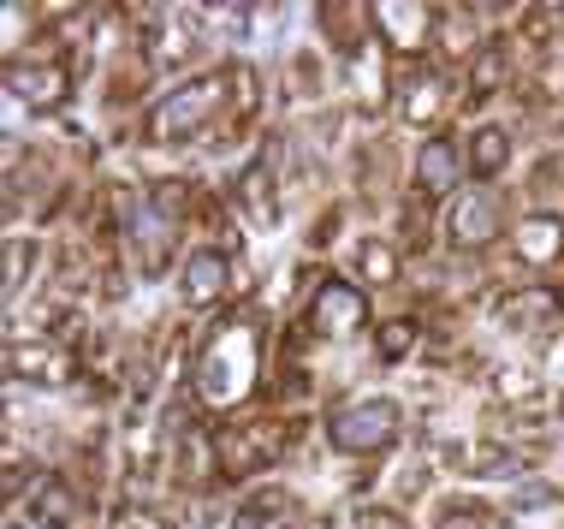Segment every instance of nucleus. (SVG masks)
<instances>
[{
	"instance_id": "9d476101",
	"label": "nucleus",
	"mask_w": 564,
	"mask_h": 529,
	"mask_svg": "<svg viewBox=\"0 0 564 529\" xmlns=\"http://www.w3.org/2000/svg\"><path fill=\"white\" fill-rule=\"evenodd\" d=\"M506 233H511V220H506V208H499L494 191H464V196L446 208V245H452L457 256L494 250Z\"/></svg>"
},
{
	"instance_id": "cd10ccee",
	"label": "nucleus",
	"mask_w": 564,
	"mask_h": 529,
	"mask_svg": "<svg viewBox=\"0 0 564 529\" xmlns=\"http://www.w3.org/2000/svg\"><path fill=\"white\" fill-rule=\"evenodd\" d=\"M292 89L303 101H322V89H327V66H322V54H292Z\"/></svg>"
},
{
	"instance_id": "39448f33",
	"label": "nucleus",
	"mask_w": 564,
	"mask_h": 529,
	"mask_svg": "<svg viewBox=\"0 0 564 529\" xmlns=\"http://www.w3.org/2000/svg\"><path fill=\"white\" fill-rule=\"evenodd\" d=\"M280 452H285V422L280 417H250V422H232V429L215 434V471H220V482H250V476H262Z\"/></svg>"
},
{
	"instance_id": "423d86ee",
	"label": "nucleus",
	"mask_w": 564,
	"mask_h": 529,
	"mask_svg": "<svg viewBox=\"0 0 564 529\" xmlns=\"http://www.w3.org/2000/svg\"><path fill=\"white\" fill-rule=\"evenodd\" d=\"M7 375L19 387H36V392H66L78 387L84 363L66 339H48V334H12L7 345Z\"/></svg>"
},
{
	"instance_id": "f8f14e48",
	"label": "nucleus",
	"mask_w": 564,
	"mask_h": 529,
	"mask_svg": "<svg viewBox=\"0 0 564 529\" xmlns=\"http://www.w3.org/2000/svg\"><path fill=\"white\" fill-rule=\"evenodd\" d=\"M375 36L387 42L392 54L422 60L440 36V7H410V0H380L375 7Z\"/></svg>"
},
{
	"instance_id": "f257e3e1",
	"label": "nucleus",
	"mask_w": 564,
	"mask_h": 529,
	"mask_svg": "<svg viewBox=\"0 0 564 529\" xmlns=\"http://www.w3.org/2000/svg\"><path fill=\"white\" fill-rule=\"evenodd\" d=\"M262 381V315L256 310H232L215 334L196 352V404L203 411H238L243 399Z\"/></svg>"
},
{
	"instance_id": "6ab92c4d",
	"label": "nucleus",
	"mask_w": 564,
	"mask_h": 529,
	"mask_svg": "<svg viewBox=\"0 0 564 529\" xmlns=\"http://www.w3.org/2000/svg\"><path fill=\"white\" fill-rule=\"evenodd\" d=\"M558 315H564L558 292H541V285H529V292H506V304H494V322L506 327V334H529V339H546Z\"/></svg>"
},
{
	"instance_id": "72a5a7b5",
	"label": "nucleus",
	"mask_w": 564,
	"mask_h": 529,
	"mask_svg": "<svg viewBox=\"0 0 564 529\" xmlns=\"http://www.w3.org/2000/svg\"><path fill=\"white\" fill-rule=\"evenodd\" d=\"M7 529H30V523H24V518H12V523H7Z\"/></svg>"
},
{
	"instance_id": "ddd939ff",
	"label": "nucleus",
	"mask_w": 564,
	"mask_h": 529,
	"mask_svg": "<svg viewBox=\"0 0 564 529\" xmlns=\"http://www.w3.org/2000/svg\"><path fill=\"white\" fill-rule=\"evenodd\" d=\"M178 298H185V310L226 304V298H232V250L196 245L185 262H178Z\"/></svg>"
},
{
	"instance_id": "dca6fc26",
	"label": "nucleus",
	"mask_w": 564,
	"mask_h": 529,
	"mask_svg": "<svg viewBox=\"0 0 564 529\" xmlns=\"http://www.w3.org/2000/svg\"><path fill=\"white\" fill-rule=\"evenodd\" d=\"M399 119L404 126H440L452 108V78L440 66H410L404 78H399Z\"/></svg>"
},
{
	"instance_id": "bb28decb",
	"label": "nucleus",
	"mask_w": 564,
	"mask_h": 529,
	"mask_svg": "<svg viewBox=\"0 0 564 529\" xmlns=\"http://www.w3.org/2000/svg\"><path fill=\"white\" fill-rule=\"evenodd\" d=\"M434 529H506V511L487 506V500H452L434 518Z\"/></svg>"
},
{
	"instance_id": "aec40b11",
	"label": "nucleus",
	"mask_w": 564,
	"mask_h": 529,
	"mask_svg": "<svg viewBox=\"0 0 564 529\" xmlns=\"http://www.w3.org/2000/svg\"><path fill=\"white\" fill-rule=\"evenodd\" d=\"M350 274H357L362 292H387V285H399V274H404V250L392 245V238H357V245H350Z\"/></svg>"
},
{
	"instance_id": "7c9ffc66",
	"label": "nucleus",
	"mask_w": 564,
	"mask_h": 529,
	"mask_svg": "<svg viewBox=\"0 0 564 529\" xmlns=\"http://www.w3.org/2000/svg\"><path fill=\"white\" fill-rule=\"evenodd\" d=\"M113 529H166V518H161V511H149V506H126L113 518Z\"/></svg>"
},
{
	"instance_id": "a211bd4d",
	"label": "nucleus",
	"mask_w": 564,
	"mask_h": 529,
	"mask_svg": "<svg viewBox=\"0 0 564 529\" xmlns=\"http://www.w3.org/2000/svg\"><path fill=\"white\" fill-rule=\"evenodd\" d=\"M84 518V494L72 488V476H42L24 494V523L30 529H78Z\"/></svg>"
},
{
	"instance_id": "9b49d317",
	"label": "nucleus",
	"mask_w": 564,
	"mask_h": 529,
	"mask_svg": "<svg viewBox=\"0 0 564 529\" xmlns=\"http://www.w3.org/2000/svg\"><path fill=\"white\" fill-rule=\"evenodd\" d=\"M143 66H185L203 42V19L196 12H173V7H149L143 19Z\"/></svg>"
},
{
	"instance_id": "20e7f679",
	"label": "nucleus",
	"mask_w": 564,
	"mask_h": 529,
	"mask_svg": "<svg viewBox=\"0 0 564 529\" xmlns=\"http://www.w3.org/2000/svg\"><path fill=\"white\" fill-rule=\"evenodd\" d=\"M404 434V404L392 392H362V399H345L339 411L327 417V441L345 458H375Z\"/></svg>"
},
{
	"instance_id": "1a4fd4ad",
	"label": "nucleus",
	"mask_w": 564,
	"mask_h": 529,
	"mask_svg": "<svg viewBox=\"0 0 564 529\" xmlns=\"http://www.w3.org/2000/svg\"><path fill=\"white\" fill-rule=\"evenodd\" d=\"M232 203H238V215H243V226H256V233H273L280 226V138H273L262 155H250L238 168V179H232Z\"/></svg>"
},
{
	"instance_id": "393cba45",
	"label": "nucleus",
	"mask_w": 564,
	"mask_h": 529,
	"mask_svg": "<svg viewBox=\"0 0 564 529\" xmlns=\"http://www.w3.org/2000/svg\"><path fill=\"white\" fill-rule=\"evenodd\" d=\"M416 345H422L416 315H392V322L375 327V357H380V363H404L410 352H416Z\"/></svg>"
},
{
	"instance_id": "f03ea898",
	"label": "nucleus",
	"mask_w": 564,
	"mask_h": 529,
	"mask_svg": "<svg viewBox=\"0 0 564 529\" xmlns=\"http://www.w3.org/2000/svg\"><path fill=\"white\" fill-rule=\"evenodd\" d=\"M226 108H232V66H215V72H196L178 89H166L155 108L143 114V143L149 149H185V143H203L220 131Z\"/></svg>"
},
{
	"instance_id": "2f4dec72",
	"label": "nucleus",
	"mask_w": 564,
	"mask_h": 529,
	"mask_svg": "<svg viewBox=\"0 0 564 529\" xmlns=\"http://www.w3.org/2000/svg\"><path fill=\"white\" fill-rule=\"evenodd\" d=\"M429 464H404V476H399V494L404 500H422V494H429Z\"/></svg>"
},
{
	"instance_id": "412c9836",
	"label": "nucleus",
	"mask_w": 564,
	"mask_h": 529,
	"mask_svg": "<svg viewBox=\"0 0 564 529\" xmlns=\"http://www.w3.org/2000/svg\"><path fill=\"white\" fill-rule=\"evenodd\" d=\"M506 84H511V48L499 36H487L481 48L464 60V96L469 101H494Z\"/></svg>"
},
{
	"instance_id": "4468645a",
	"label": "nucleus",
	"mask_w": 564,
	"mask_h": 529,
	"mask_svg": "<svg viewBox=\"0 0 564 529\" xmlns=\"http://www.w3.org/2000/svg\"><path fill=\"white\" fill-rule=\"evenodd\" d=\"M464 173H469V161H464V149H457L452 138H434L416 149V161H410V191L422 196V203H446V196H457V185H464Z\"/></svg>"
},
{
	"instance_id": "c85d7f7f",
	"label": "nucleus",
	"mask_w": 564,
	"mask_h": 529,
	"mask_svg": "<svg viewBox=\"0 0 564 529\" xmlns=\"http://www.w3.org/2000/svg\"><path fill=\"white\" fill-rule=\"evenodd\" d=\"M399 250H429V203H416V196L399 215Z\"/></svg>"
},
{
	"instance_id": "f704fd0d",
	"label": "nucleus",
	"mask_w": 564,
	"mask_h": 529,
	"mask_svg": "<svg viewBox=\"0 0 564 529\" xmlns=\"http://www.w3.org/2000/svg\"><path fill=\"white\" fill-rule=\"evenodd\" d=\"M558 422H564V399H558Z\"/></svg>"
},
{
	"instance_id": "a878e982",
	"label": "nucleus",
	"mask_w": 564,
	"mask_h": 529,
	"mask_svg": "<svg viewBox=\"0 0 564 529\" xmlns=\"http://www.w3.org/2000/svg\"><path fill=\"white\" fill-rule=\"evenodd\" d=\"M256 108H262V72L243 66V60H232V131L250 126Z\"/></svg>"
},
{
	"instance_id": "7ed1b4c3",
	"label": "nucleus",
	"mask_w": 564,
	"mask_h": 529,
	"mask_svg": "<svg viewBox=\"0 0 564 529\" xmlns=\"http://www.w3.org/2000/svg\"><path fill=\"white\" fill-rule=\"evenodd\" d=\"M119 226H126V256L137 262L143 280H161L173 268V245H178V215H166L149 191H113Z\"/></svg>"
},
{
	"instance_id": "2eb2a0df",
	"label": "nucleus",
	"mask_w": 564,
	"mask_h": 529,
	"mask_svg": "<svg viewBox=\"0 0 564 529\" xmlns=\"http://www.w3.org/2000/svg\"><path fill=\"white\" fill-rule=\"evenodd\" d=\"M511 256L523 268H558L564 262V215L558 208H523L511 220Z\"/></svg>"
},
{
	"instance_id": "473e14b6",
	"label": "nucleus",
	"mask_w": 564,
	"mask_h": 529,
	"mask_svg": "<svg viewBox=\"0 0 564 529\" xmlns=\"http://www.w3.org/2000/svg\"><path fill=\"white\" fill-rule=\"evenodd\" d=\"M541 345H546V369H564V315L553 322V334H546Z\"/></svg>"
},
{
	"instance_id": "6e6552de",
	"label": "nucleus",
	"mask_w": 564,
	"mask_h": 529,
	"mask_svg": "<svg viewBox=\"0 0 564 529\" xmlns=\"http://www.w3.org/2000/svg\"><path fill=\"white\" fill-rule=\"evenodd\" d=\"M72 89H78V78H72L66 60H54V54H12L7 60V96L24 114H59L72 101Z\"/></svg>"
},
{
	"instance_id": "c756f323",
	"label": "nucleus",
	"mask_w": 564,
	"mask_h": 529,
	"mask_svg": "<svg viewBox=\"0 0 564 529\" xmlns=\"http://www.w3.org/2000/svg\"><path fill=\"white\" fill-rule=\"evenodd\" d=\"M357 529H410V518H404V506H357Z\"/></svg>"
},
{
	"instance_id": "b1692460",
	"label": "nucleus",
	"mask_w": 564,
	"mask_h": 529,
	"mask_svg": "<svg viewBox=\"0 0 564 529\" xmlns=\"http://www.w3.org/2000/svg\"><path fill=\"white\" fill-rule=\"evenodd\" d=\"M42 262V245L30 233H12L7 238V280H0V292H7V304H19V298L30 292V274H36Z\"/></svg>"
},
{
	"instance_id": "f3484780",
	"label": "nucleus",
	"mask_w": 564,
	"mask_h": 529,
	"mask_svg": "<svg viewBox=\"0 0 564 529\" xmlns=\"http://www.w3.org/2000/svg\"><path fill=\"white\" fill-rule=\"evenodd\" d=\"M315 30H322V42H327L333 54L362 60V54H369V36H375V7L327 0V7H315Z\"/></svg>"
},
{
	"instance_id": "4be33fe9",
	"label": "nucleus",
	"mask_w": 564,
	"mask_h": 529,
	"mask_svg": "<svg viewBox=\"0 0 564 529\" xmlns=\"http://www.w3.org/2000/svg\"><path fill=\"white\" fill-rule=\"evenodd\" d=\"M464 161H469V173H476L481 185H494V179L511 168V126L481 119V126L469 131V143H464Z\"/></svg>"
},
{
	"instance_id": "0eeeda50",
	"label": "nucleus",
	"mask_w": 564,
	"mask_h": 529,
	"mask_svg": "<svg viewBox=\"0 0 564 529\" xmlns=\"http://www.w3.org/2000/svg\"><path fill=\"white\" fill-rule=\"evenodd\" d=\"M369 327V292L357 280H339L327 274L322 285L310 292V310H303V334L327 339V345H350Z\"/></svg>"
},
{
	"instance_id": "5701e85b",
	"label": "nucleus",
	"mask_w": 564,
	"mask_h": 529,
	"mask_svg": "<svg viewBox=\"0 0 564 529\" xmlns=\"http://www.w3.org/2000/svg\"><path fill=\"white\" fill-rule=\"evenodd\" d=\"M285 518H292V494H285V488H262V494H250V500L232 511V523H226V529H285Z\"/></svg>"
}]
</instances>
